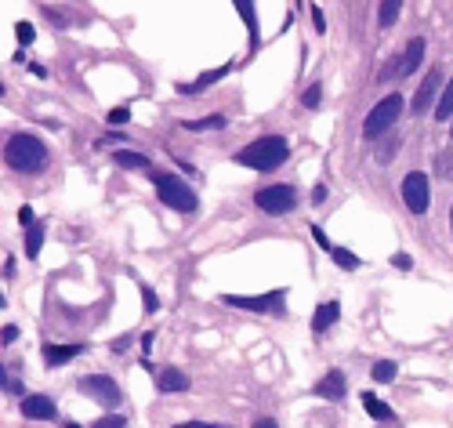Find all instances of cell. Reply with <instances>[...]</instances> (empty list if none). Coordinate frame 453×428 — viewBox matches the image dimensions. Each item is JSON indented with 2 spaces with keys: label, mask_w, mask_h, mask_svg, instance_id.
<instances>
[{
  "label": "cell",
  "mask_w": 453,
  "mask_h": 428,
  "mask_svg": "<svg viewBox=\"0 0 453 428\" xmlns=\"http://www.w3.org/2000/svg\"><path fill=\"white\" fill-rule=\"evenodd\" d=\"M11 272H15V258L8 254V258H4V276H11Z\"/></svg>",
  "instance_id": "43"
},
{
  "label": "cell",
  "mask_w": 453,
  "mask_h": 428,
  "mask_svg": "<svg viewBox=\"0 0 453 428\" xmlns=\"http://www.w3.org/2000/svg\"><path fill=\"white\" fill-rule=\"evenodd\" d=\"M399 0H384V4H377V22L381 26H391V22H396L399 18Z\"/></svg>",
  "instance_id": "24"
},
{
  "label": "cell",
  "mask_w": 453,
  "mask_h": 428,
  "mask_svg": "<svg viewBox=\"0 0 453 428\" xmlns=\"http://www.w3.org/2000/svg\"><path fill=\"white\" fill-rule=\"evenodd\" d=\"M428 200H432V189H428V178L420 171H410L403 178V203L413 210V214H425L428 210Z\"/></svg>",
  "instance_id": "8"
},
{
  "label": "cell",
  "mask_w": 453,
  "mask_h": 428,
  "mask_svg": "<svg viewBox=\"0 0 453 428\" xmlns=\"http://www.w3.org/2000/svg\"><path fill=\"white\" fill-rule=\"evenodd\" d=\"M174 428H225V424H207V421H185V424H174Z\"/></svg>",
  "instance_id": "36"
},
{
  "label": "cell",
  "mask_w": 453,
  "mask_h": 428,
  "mask_svg": "<svg viewBox=\"0 0 453 428\" xmlns=\"http://www.w3.org/2000/svg\"><path fill=\"white\" fill-rule=\"evenodd\" d=\"M40 247H44V225H33L25 232V254L29 258H37L40 254Z\"/></svg>",
  "instance_id": "22"
},
{
  "label": "cell",
  "mask_w": 453,
  "mask_h": 428,
  "mask_svg": "<svg viewBox=\"0 0 453 428\" xmlns=\"http://www.w3.org/2000/svg\"><path fill=\"white\" fill-rule=\"evenodd\" d=\"M189 131H222L225 128V116H203V120H189V124H185Z\"/></svg>",
  "instance_id": "21"
},
{
  "label": "cell",
  "mask_w": 453,
  "mask_h": 428,
  "mask_svg": "<svg viewBox=\"0 0 453 428\" xmlns=\"http://www.w3.org/2000/svg\"><path fill=\"white\" fill-rule=\"evenodd\" d=\"M323 200H326V186H316L312 189V203H323Z\"/></svg>",
  "instance_id": "39"
},
{
  "label": "cell",
  "mask_w": 453,
  "mask_h": 428,
  "mask_svg": "<svg viewBox=\"0 0 453 428\" xmlns=\"http://www.w3.org/2000/svg\"><path fill=\"white\" fill-rule=\"evenodd\" d=\"M142 305H145V312H156L160 309V298L153 294V287H142Z\"/></svg>",
  "instance_id": "30"
},
{
  "label": "cell",
  "mask_w": 453,
  "mask_h": 428,
  "mask_svg": "<svg viewBox=\"0 0 453 428\" xmlns=\"http://www.w3.org/2000/svg\"><path fill=\"white\" fill-rule=\"evenodd\" d=\"M18 222L25 229H33V207H18Z\"/></svg>",
  "instance_id": "34"
},
{
  "label": "cell",
  "mask_w": 453,
  "mask_h": 428,
  "mask_svg": "<svg viewBox=\"0 0 453 428\" xmlns=\"http://www.w3.org/2000/svg\"><path fill=\"white\" fill-rule=\"evenodd\" d=\"M420 58H425V40L413 37V40L406 44V51H403V77H410V73L420 66Z\"/></svg>",
  "instance_id": "16"
},
{
  "label": "cell",
  "mask_w": 453,
  "mask_h": 428,
  "mask_svg": "<svg viewBox=\"0 0 453 428\" xmlns=\"http://www.w3.org/2000/svg\"><path fill=\"white\" fill-rule=\"evenodd\" d=\"M338 316H341V305H338V301H323L319 309H316V316H312V330H316V334L330 330V327L338 323Z\"/></svg>",
  "instance_id": "13"
},
{
  "label": "cell",
  "mask_w": 453,
  "mask_h": 428,
  "mask_svg": "<svg viewBox=\"0 0 453 428\" xmlns=\"http://www.w3.org/2000/svg\"><path fill=\"white\" fill-rule=\"evenodd\" d=\"M4 160L11 171H40L47 164V145L37 135H11L4 145Z\"/></svg>",
  "instance_id": "2"
},
{
  "label": "cell",
  "mask_w": 453,
  "mask_h": 428,
  "mask_svg": "<svg viewBox=\"0 0 453 428\" xmlns=\"http://www.w3.org/2000/svg\"><path fill=\"white\" fill-rule=\"evenodd\" d=\"M29 73H33V77H47V69H44L40 62H33V66H29Z\"/></svg>",
  "instance_id": "42"
},
{
  "label": "cell",
  "mask_w": 453,
  "mask_h": 428,
  "mask_svg": "<svg viewBox=\"0 0 453 428\" xmlns=\"http://www.w3.org/2000/svg\"><path fill=\"white\" fill-rule=\"evenodd\" d=\"M225 73H229V66H222V69H214V73H203V77H196L193 84H178V95H196V91H203V87H210V84H218Z\"/></svg>",
  "instance_id": "15"
},
{
  "label": "cell",
  "mask_w": 453,
  "mask_h": 428,
  "mask_svg": "<svg viewBox=\"0 0 453 428\" xmlns=\"http://www.w3.org/2000/svg\"><path fill=\"white\" fill-rule=\"evenodd\" d=\"M156 388L160 392H185L189 388V378L178 371V366H164V371L156 374Z\"/></svg>",
  "instance_id": "12"
},
{
  "label": "cell",
  "mask_w": 453,
  "mask_h": 428,
  "mask_svg": "<svg viewBox=\"0 0 453 428\" xmlns=\"http://www.w3.org/2000/svg\"><path fill=\"white\" fill-rule=\"evenodd\" d=\"M232 8H239V15H243V22L251 29V51H258V15H254V4H251V0H236Z\"/></svg>",
  "instance_id": "19"
},
{
  "label": "cell",
  "mask_w": 453,
  "mask_h": 428,
  "mask_svg": "<svg viewBox=\"0 0 453 428\" xmlns=\"http://www.w3.org/2000/svg\"><path fill=\"white\" fill-rule=\"evenodd\" d=\"M399 113H403V95H384L370 109L367 124H362V135H367V138H381L384 131H391V124L399 120Z\"/></svg>",
  "instance_id": "4"
},
{
  "label": "cell",
  "mask_w": 453,
  "mask_h": 428,
  "mask_svg": "<svg viewBox=\"0 0 453 428\" xmlns=\"http://www.w3.org/2000/svg\"><path fill=\"white\" fill-rule=\"evenodd\" d=\"M15 37H18V44H33V37H37V29L29 26V22H18V26H15Z\"/></svg>",
  "instance_id": "28"
},
{
  "label": "cell",
  "mask_w": 453,
  "mask_h": 428,
  "mask_svg": "<svg viewBox=\"0 0 453 428\" xmlns=\"http://www.w3.org/2000/svg\"><path fill=\"white\" fill-rule=\"evenodd\" d=\"M362 407H367V414H370L374 421H391V417H396V414H391V407L381 403L374 392H362Z\"/></svg>",
  "instance_id": "17"
},
{
  "label": "cell",
  "mask_w": 453,
  "mask_h": 428,
  "mask_svg": "<svg viewBox=\"0 0 453 428\" xmlns=\"http://www.w3.org/2000/svg\"><path fill=\"white\" fill-rule=\"evenodd\" d=\"M95 428H127V417L124 414H105L95 421Z\"/></svg>",
  "instance_id": "27"
},
{
  "label": "cell",
  "mask_w": 453,
  "mask_h": 428,
  "mask_svg": "<svg viewBox=\"0 0 453 428\" xmlns=\"http://www.w3.org/2000/svg\"><path fill=\"white\" fill-rule=\"evenodd\" d=\"M84 352V345H44V359L47 366H66L69 359H76Z\"/></svg>",
  "instance_id": "14"
},
{
  "label": "cell",
  "mask_w": 453,
  "mask_h": 428,
  "mask_svg": "<svg viewBox=\"0 0 453 428\" xmlns=\"http://www.w3.org/2000/svg\"><path fill=\"white\" fill-rule=\"evenodd\" d=\"M370 374H374V381H377V385H388L391 378H396V363H391V359H381V363H374V371H370Z\"/></svg>",
  "instance_id": "25"
},
{
  "label": "cell",
  "mask_w": 453,
  "mask_h": 428,
  "mask_svg": "<svg viewBox=\"0 0 453 428\" xmlns=\"http://www.w3.org/2000/svg\"><path fill=\"white\" fill-rule=\"evenodd\" d=\"M66 428H80V424H76V421H66Z\"/></svg>",
  "instance_id": "44"
},
{
  "label": "cell",
  "mask_w": 453,
  "mask_h": 428,
  "mask_svg": "<svg viewBox=\"0 0 453 428\" xmlns=\"http://www.w3.org/2000/svg\"><path fill=\"white\" fill-rule=\"evenodd\" d=\"M312 236H316V243H319V247H323V251H334V243H330V240H326V232H323L319 225H312Z\"/></svg>",
  "instance_id": "32"
},
{
  "label": "cell",
  "mask_w": 453,
  "mask_h": 428,
  "mask_svg": "<svg viewBox=\"0 0 453 428\" xmlns=\"http://www.w3.org/2000/svg\"><path fill=\"white\" fill-rule=\"evenodd\" d=\"M290 157V145L276 135H265L258 142H251L247 149H239L236 152V164H243V167H254V171H276L283 167Z\"/></svg>",
  "instance_id": "1"
},
{
  "label": "cell",
  "mask_w": 453,
  "mask_h": 428,
  "mask_svg": "<svg viewBox=\"0 0 453 428\" xmlns=\"http://www.w3.org/2000/svg\"><path fill=\"white\" fill-rule=\"evenodd\" d=\"M435 171H439L442 178H453V149H442V152H439V160H435Z\"/></svg>",
  "instance_id": "26"
},
{
  "label": "cell",
  "mask_w": 453,
  "mask_h": 428,
  "mask_svg": "<svg viewBox=\"0 0 453 428\" xmlns=\"http://www.w3.org/2000/svg\"><path fill=\"white\" fill-rule=\"evenodd\" d=\"M301 102H305L309 109H319V102H323V87H319V84H312V87L305 91V98H301Z\"/></svg>",
  "instance_id": "29"
},
{
  "label": "cell",
  "mask_w": 453,
  "mask_h": 428,
  "mask_svg": "<svg viewBox=\"0 0 453 428\" xmlns=\"http://www.w3.org/2000/svg\"><path fill=\"white\" fill-rule=\"evenodd\" d=\"M80 392L91 395L95 403H102L105 410H116V407H120V385H116L113 378H105V374H87V378H80Z\"/></svg>",
  "instance_id": "7"
},
{
  "label": "cell",
  "mask_w": 453,
  "mask_h": 428,
  "mask_svg": "<svg viewBox=\"0 0 453 428\" xmlns=\"http://www.w3.org/2000/svg\"><path fill=\"white\" fill-rule=\"evenodd\" d=\"M127 120H131V109L127 106H120V109L109 113V124H127Z\"/></svg>",
  "instance_id": "31"
},
{
  "label": "cell",
  "mask_w": 453,
  "mask_h": 428,
  "mask_svg": "<svg viewBox=\"0 0 453 428\" xmlns=\"http://www.w3.org/2000/svg\"><path fill=\"white\" fill-rule=\"evenodd\" d=\"M330 258H334V265H338V269H348V272L362 265V261H359V258H355L348 247H334V251H330Z\"/></svg>",
  "instance_id": "23"
},
{
  "label": "cell",
  "mask_w": 453,
  "mask_h": 428,
  "mask_svg": "<svg viewBox=\"0 0 453 428\" xmlns=\"http://www.w3.org/2000/svg\"><path fill=\"white\" fill-rule=\"evenodd\" d=\"M142 349H145V352H153V330L142 334Z\"/></svg>",
  "instance_id": "41"
},
{
  "label": "cell",
  "mask_w": 453,
  "mask_h": 428,
  "mask_svg": "<svg viewBox=\"0 0 453 428\" xmlns=\"http://www.w3.org/2000/svg\"><path fill=\"white\" fill-rule=\"evenodd\" d=\"M0 381H4V392H15V395L22 392V385H18V378H8V371H4V374H0Z\"/></svg>",
  "instance_id": "33"
},
{
  "label": "cell",
  "mask_w": 453,
  "mask_h": 428,
  "mask_svg": "<svg viewBox=\"0 0 453 428\" xmlns=\"http://www.w3.org/2000/svg\"><path fill=\"white\" fill-rule=\"evenodd\" d=\"M449 218H453V210H449Z\"/></svg>",
  "instance_id": "45"
},
{
  "label": "cell",
  "mask_w": 453,
  "mask_h": 428,
  "mask_svg": "<svg viewBox=\"0 0 453 428\" xmlns=\"http://www.w3.org/2000/svg\"><path fill=\"white\" fill-rule=\"evenodd\" d=\"M254 203L265 214H272V218H280V214H290L294 210L297 193H294V186H268V189H258L254 193Z\"/></svg>",
  "instance_id": "6"
},
{
  "label": "cell",
  "mask_w": 453,
  "mask_h": 428,
  "mask_svg": "<svg viewBox=\"0 0 453 428\" xmlns=\"http://www.w3.org/2000/svg\"><path fill=\"white\" fill-rule=\"evenodd\" d=\"M156 178V196L167 203V207H174V210H185V214H193L196 210V193L185 186L181 178H171V174H153Z\"/></svg>",
  "instance_id": "5"
},
{
  "label": "cell",
  "mask_w": 453,
  "mask_h": 428,
  "mask_svg": "<svg viewBox=\"0 0 453 428\" xmlns=\"http://www.w3.org/2000/svg\"><path fill=\"white\" fill-rule=\"evenodd\" d=\"M0 338H4V345H11V342L18 338V327H11V323H8V327H4V334H0Z\"/></svg>",
  "instance_id": "37"
},
{
  "label": "cell",
  "mask_w": 453,
  "mask_h": 428,
  "mask_svg": "<svg viewBox=\"0 0 453 428\" xmlns=\"http://www.w3.org/2000/svg\"><path fill=\"white\" fill-rule=\"evenodd\" d=\"M439 84H442V73H439V69H432L425 80H420L417 95H413V113H417V116L432 109V102H435V95H439Z\"/></svg>",
  "instance_id": "9"
},
{
  "label": "cell",
  "mask_w": 453,
  "mask_h": 428,
  "mask_svg": "<svg viewBox=\"0 0 453 428\" xmlns=\"http://www.w3.org/2000/svg\"><path fill=\"white\" fill-rule=\"evenodd\" d=\"M345 392H348V385H345V374H341V371H330V374L319 378V385H316V395H323V400H330V403L345 400Z\"/></svg>",
  "instance_id": "10"
},
{
  "label": "cell",
  "mask_w": 453,
  "mask_h": 428,
  "mask_svg": "<svg viewBox=\"0 0 453 428\" xmlns=\"http://www.w3.org/2000/svg\"><path fill=\"white\" fill-rule=\"evenodd\" d=\"M312 22H316V29H319V33L326 29V18H323V11H319V8H312Z\"/></svg>",
  "instance_id": "38"
},
{
  "label": "cell",
  "mask_w": 453,
  "mask_h": 428,
  "mask_svg": "<svg viewBox=\"0 0 453 428\" xmlns=\"http://www.w3.org/2000/svg\"><path fill=\"white\" fill-rule=\"evenodd\" d=\"M113 160L124 167V171H145V167H149V157H142V152H131V149L113 152Z\"/></svg>",
  "instance_id": "18"
},
{
  "label": "cell",
  "mask_w": 453,
  "mask_h": 428,
  "mask_svg": "<svg viewBox=\"0 0 453 428\" xmlns=\"http://www.w3.org/2000/svg\"><path fill=\"white\" fill-rule=\"evenodd\" d=\"M254 428H280V424L272 421V417H258V421H254Z\"/></svg>",
  "instance_id": "40"
},
{
  "label": "cell",
  "mask_w": 453,
  "mask_h": 428,
  "mask_svg": "<svg viewBox=\"0 0 453 428\" xmlns=\"http://www.w3.org/2000/svg\"><path fill=\"white\" fill-rule=\"evenodd\" d=\"M287 291H272V294H222L225 305L232 309H247V312H272V316H283L287 312Z\"/></svg>",
  "instance_id": "3"
},
{
  "label": "cell",
  "mask_w": 453,
  "mask_h": 428,
  "mask_svg": "<svg viewBox=\"0 0 453 428\" xmlns=\"http://www.w3.org/2000/svg\"><path fill=\"white\" fill-rule=\"evenodd\" d=\"M435 116H439V124L442 120H449L453 116V77H449V84H446V91L439 95V106H435Z\"/></svg>",
  "instance_id": "20"
},
{
  "label": "cell",
  "mask_w": 453,
  "mask_h": 428,
  "mask_svg": "<svg viewBox=\"0 0 453 428\" xmlns=\"http://www.w3.org/2000/svg\"><path fill=\"white\" fill-rule=\"evenodd\" d=\"M391 265H396V269H413V261H410V254H396V258H391Z\"/></svg>",
  "instance_id": "35"
},
{
  "label": "cell",
  "mask_w": 453,
  "mask_h": 428,
  "mask_svg": "<svg viewBox=\"0 0 453 428\" xmlns=\"http://www.w3.org/2000/svg\"><path fill=\"white\" fill-rule=\"evenodd\" d=\"M22 414L33 417V421H51L55 417V403L47 400V395H25V400H22Z\"/></svg>",
  "instance_id": "11"
}]
</instances>
